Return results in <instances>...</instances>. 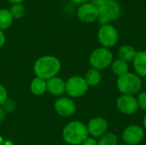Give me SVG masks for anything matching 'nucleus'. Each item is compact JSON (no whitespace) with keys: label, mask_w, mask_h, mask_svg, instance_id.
Masks as SVG:
<instances>
[{"label":"nucleus","mask_w":146,"mask_h":145,"mask_svg":"<svg viewBox=\"0 0 146 145\" xmlns=\"http://www.w3.org/2000/svg\"><path fill=\"white\" fill-rule=\"evenodd\" d=\"M143 125H144L145 129L146 130V114L145 115V117H144V120H143Z\"/></svg>","instance_id":"nucleus-32"},{"label":"nucleus","mask_w":146,"mask_h":145,"mask_svg":"<svg viewBox=\"0 0 146 145\" xmlns=\"http://www.w3.org/2000/svg\"><path fill=\"white\" fill-rule=\"evenodd\" d=\"M84 79L88 86H97L102 80V74L99 70L95 68H90L84 75Z\"/></svg>","instance_id":"nucleus-16"},{"label":"nucleus","mask_w":146,"mask_h":145,"mask_svg":"<svg viewBox=\"0 0 146 145\" xmlns=\"http://www.w3.org/2000/svg\"><path fill=\"white\" fill-rule=\"evenodd\" d=\"M8 1L12 4H15V3H22V2L25 0H8Z\"/></svg>","instance_id":"nucleus-31"},{"label":"nucleus","mask_w":146,"mask_h":145,"mask_svg":"<svg viewBox=\"0 0 146 145\" xmlns=\"http://www.w3.org/2000/svg\"><path fill=\"white\" fill-rule=\"evenodd\" d=\"M104 1V0H88V2L92 3V4H94V5H96V6L100 5Z\"/></svg>","instance_id":"nucleus-29"},{"label":"nucleus","mask_w":146,"mask_h":145,"mask_svg":"<svg viewBox=\"0 0 146 145\" xmlns=\"http://www.w3.org/2000/svg\"><path fill=\"white\" fill-rule=\"evenodd\" d=\"M62 68L61 62L53 56H44L38 58L33 66V71L36 77L48 80L60 72Z\"/></svg>","instance_id":"nucleus-1"},{"label":"nucleus","mask_w":146,"mask_h":145,"mask_svg":"<svg viewBox=\"0 0 146 145\" xmlns=\"http://www.w3.org/2000/svg\"><path fill=\"white\" fill-rule=\"evenodd\" d=\"M14 21V18L7 9H0V30L4 31L9 28Z\"/></svg>","instance_id":"nucleus-19"},{"label":"nucleus","mask_w":146,"mask_h":145,"mask_svg":"<svg viewBox=\"0 0 146 145\" xmlns=\"http://www.w3.org/2000/svg\"><path fill=\"white\" fill-rule=\"evenodd\" d=\"M136 54H137V50H135V48L129 44L121 45L120 47V49L118 50L119 58L127 62H133Z\"/></svg>","instance_id":"nucleus-15"},{"label":"nucleus","mask_w":146,"mask_h":145,"mask_svg":"<svg viewBox=\"0 0 146 145\" xmlns=\"http://www.w3.org/2000/svg\"><path fill=\"white\" fill-rule=\"evenodd\" d=\"M30 90H31L32 93L36 95V96L43 95L47 90L46 80L40 79L38 77H35L31 82Z\"/></svg>","instance_id":"nucleus-18"},{"label":"nucleus","mask_w":146,"mask_h":145,"mask_svg":"<svg viewBox=\"0 0 146 145\" xmlns=\"http://www.w3.org/2000/svg\"><path fill=\"white\" fill-rule=\"evenodd\" d=\"M1 107L3 108V109L6 114H10L15 110V103L13 100L8 98Z\"/></svg>","instance_id":"nucleus-22"},{"label":"nucleus","mask_w":146,"mask_h":145,"mask_svg":"<svg viewBox=\"0 0 146 145\" xmlns=\"http://www.w3.org/2000/svg\"><path fill=\"white\" fill-rule=\"evenodd\" d=\"M7 99H8L7 90L3 85H0V106H2Z\"/></svg>","instance_id":"nucleus-24"},{"label":"nucleus","mask_w":146,"mask_h":145,"mask_svg":"<svg viewBox=\"0 0 146 145\" xmlns=\"http://www.w3.org/2000/svg\"><path fill=\"white\" fill-rule=\"evenodd\" d=\"M116 86L121 95L135 96L140 92L142 80L138 74L128 72L117 78Z\"/></svg>","instance_id":"nucleus-3"},{"label":"nucleus","mask_w":146,"mask_h":145,"mask_svg":"<svg viewBox=\"0 0 146 145\" xmlns=\"http://www.w3.org/2000/svg\"><path fill=\"white\" fill-rule=\"evenodd\" d=\"M110 68H111V71L113 72V73L118 77L129 72L128 62H127L120 58L114 60L110 65Z\"/></svg>","instance_id":"nucleus-17"},{"label":"nucleus","mask_w":146,"mask_h":145,"mask_svg":"<svg viewBox=\"0 0 146 145\" xmlns=\"http://www.w3.org/2000/svg\"><path fill=\"white\" fill-rule=\"evenodd\" d=\"M9 11L14 19H21L26 14V8L22 3H15L11 5Z\"/></svg>","instance_id":"nucleus-21"},{"label":"nucleus","mask_w":146,"mask_h":145,"mask_svg":"<svg viewBox=\"0 0 146 145\" xmlns=\"http://www.w3.org/2000/svg\"><path fill=\"white\" fill-rule=\"evenodd\" d=\"M89 136L92 138H101L105 133H107L109 128V123L107 120L104 117L98 116L94 117L89 121L86 125Z\"/></svg>","instance_id":"nucleus-10"},{"label":"nucleus","mask_w":146,"mask_h":145,"mask_svg":"<svg viewBox=\"0 0 146 145\" xmlns=\"http://www.w3.org/2000/svg\"><path fill=\"white\" fill-rule=\"evenodd\" d=\"M88 137L86 125L78 121L69 122L62 131L63 140L69 145H81Z\"/></svg>","instance_id":"nucleus-2"},{"label":"nucleus","mask_w":146,"mask_h":145,"mask_svg":"<svg viewBox=\"0 0 146 145\" xmlns=\"http://www.w3.org/2000/svg\"><path fill=\"white\" fill-rule=\"evenodd\" d=\"M72 3H76V4H82V3H86V2H88V0H70Z\"/></svg>","instance_id":"nucleus-30"},{"label":"nucleus","mask_w":146,"mask_h":145,"mask_svg":"<svg viewBox=\"0 0 146 145\" xmlns=\"http://www.w3.org/2000/svg\"><path fill=\"white\" fill-rule=\"evenodd\" d=\"M98 8L99 15H105L110 21L118 20L121 13V5L116 0H104Z\"/></svg>","instance_id":"nucleus-11"},{"label":"nucleus","mask_w":146,"mask_h":145,"mask_svg":"<svg viewBox=\"0 0 146 145\" xmlns=\"http://www.w3.org/2000/svg\"><path fill=\"white\" fill-rule=\"evenodd\" d=\"M98 145H119L118 137L113 132H107L99 138Z\"/></svg>","instance_id":"nucleus-20"},{"label":"nucleus","mask_w":146,"mask_h":145,"mask_svg":"<svg viewBox=\"0 0 146 145\" xmlns=\"http://www.w3.org/2000/svg\"><path fill=\"white\" fill-rule=\"evenodd\" d=\"M133 64L136 74L139 77H146V50L137 51Z\"/></svg>","instance_id":"nucleus-14"},{"label":"nucleus","mask_w":146,"mask_h":145,"mask_svg":"<svg viewBox=\"0 0 146 145\" xmlns=\"http://www.w3.org/2000/svg\"><path fill=\"white\" fill-rule=\"evenodd\" d=\"M81 145H98V141L96 140V138H92V137H88Z\"/></svg>","instance_id":"nucleus-26"},{"label":"nucleus","mask_w":146,"mask_h":145,"mask_svg":"<svg viewBox=\"0 0 146 145\" xmlns=\"http://www.w3.org/2000/svg\"><path fill=\"white\" fill-rule=\"evenodd\" d=\"M65 92L72 98H78L83 97L88 91V85L84 77L72 76L65 81Z\"/></svg>","instance_id":"nucleus-5"},{"label":"nucleus","mask_w":146,"mask_h":145,"mask_svg":"<svg viewBox=\"0 0 146 145\" xmlns=\"http://www.w3.org/2000/svg\"><path fill=\"white\" fill-rule=\"evenodd\" d=\"M145 85H146V77H145Z\"/></svg>","instance_id":"nucleus-35"},{"label":"nucleus","mask_w":146,"mask_h":145,"mask_svg":"<svg viewBox=\"0 0 146 145\" xmlns=\"http://www.w3.org/2000/svg\"><path fill=\"white\" fill-rule=\"evenodd\" d=\"M137 102L139 108L142 110L146 111V91H141L137 95Z\"/></svg>","instance_id":"nucleus-23"},{"label":"nucleus","mask_w":146,"mask_h":145,"mask_svg":"<svg viewBox=\"0 0 146 145\" xmlns=\"http://www.w3.org/2000/svg\"><path fill=\"white\" fill-rule=\"evenodd\" d=\"M145 138L144 128L139 125H131L122 132V140L127 145L139 144Z\"/></svg>","instance_id":"nucleus-8"},{"label":"nucleus","mask_w":146,"mask_h":145,"mask_svg":"<svg viewBox=\"0 0 146 145\" xmlns=\"http://www.w3.org/2000/svg\"><path fill=\"white\" fill-rule=\"evenodd\" d=\"M98 24L100 25V26H106V25H109L110 24V21L108 17H106L105 15H99L98 18Z\"/></svg>","instance_id":"nucleus-25"},{"label":"nucleus","mask_w":146,"mask_h":145,"mask_svg":"<svg viewBox=\"0 0 146 145\" xmlns=\"http://www.w3.org/2000/svg\"><path fill=\"white\" fill-rule=\"evenodd\" d=\"M5 42H6L5 34H4V32H3V31L0 30V49L5 44Z\"/></svg>","instance_id":"nucleus-27"},{"label":"nucleus","mask_w":146,"mask_h":145,"mask_svg":"<svg viewBox=\"0 0 146 145\" xmlns=\"http://www.w3.org/2000/svg\"><path fill=\"white\" fill-rule=\"evenodd\" d=\"M98 40L102 47L112 48L118 43L119 32L111 24L100 26L98 31Z\"/></svg>","instance_id":"nucleus-6"},{"label":"nucleus","mask_w":146,"mask_h":145,"mask_svg":"<svg viewBox=\"0 0 146 145\" xmlns=\"http://www.w3.org/2000/svg\"><path fill=\"white\" fill-rule=\"evenodd\" d=\"M3 144H4V140H3V137L0 135V145H3Z\"/></svg>","instance_id":"nucleus-33"},{"label":"nucleus","mask_w":146,"mask_h":145,"mask_svg":"<svg viewBox=\"0 0 146 145\" xmlns=\"http://www.w3.org/2000/svg\"><path fill=\"white\" fill-rule=\"evenodd\" d=\"M56 112L62 117L67 118L74 115L76 112V105L72 98L67 97H59L54 105Z\"/></svg>","instance_id":"nucleus-12"},{"label":"nucleus","mask_w":146,"mask_h":145,"mask_svg":"<svg viewBox=\"0 0 146 145\" xmlns=\"http://www.w3.org/2000/svg\"><path fill=\"white\" fill-rule=\"evenodd\" d=\"M116 107L121 114L126 115H133L139 109L137 98L129 95H121L116 100Z\"/></svg>","instance_id":"nucleus-9"},{"label":"nucleus","mask_w":146,"mask_h":145,"mask_svg":"<svg viewBox=\"0 0 146 145\" xmlns=\"http://www.w3.org/2000/svg\"><path fill=\"white\" fill-rule=\"evenodd\" d=\"M77 18L84 23H92L98 20L99 16V11L98 6L92 4L90 2L84 3L77 9Z\"/></svg>","instance_id":"nucleus-7"},{"label":"nucleus","mask_w":146,"mask_h":145,"mask_svg":"<svg viewBox=\"0 0 146 145\" xmlns=\"http://www.w3.org/2000/svg\"><path fill=\"white\" fill-rule=\"evenodd\" d=\"M6 113L4 112V110L3 109V108L0 106V124H2L3 122V121L5 120V117H6Z\"/></svg>","instance_id":"nucleus-28"},{"label":"nucleus","mask_w":146,"mask_h":145,"mask_svg":"<svg viewBox=\"0 0 146 145\" xmlns=\"http://www.w3.org/2000/svg\"><path fill=\"white\" fill-rule=\"evenodd\" d=\"M46 91H48L52 96L60 97L65 93V81L62 78L57 76L53 77L46 80Z\"/></svg>","instance_id":"nucleus-13"},{"label":"nucleus","mask_w":146,"mask_h":145,"mask_svg":"<svg viewBox=\"0 0 146 145\" xmlns=\"http://www.w3.org/2000/svg\"><path fill=\"white\" fill-rule=\"evenodd\" d=\"M3 145H14V144L10 141H7V142H4Z\"/></svg>","instance_id":"nucleus-34"},{"label":"nucleus","mask_w":146,"mask_h":145,"mask_svg":"<svg viewBox=\"0 0 146 145\" xmlns=\"http://www.w3.org/2000/svg\"><path fill=\"white\" fill-rule=\"evenodd\" d=\"M113 61L114 56L111 50L102 46L92 50L89 56V62L92 68L99 71L110 67Z\"/></svg>","instance_id":"nucleus-4"}]
</instances>
